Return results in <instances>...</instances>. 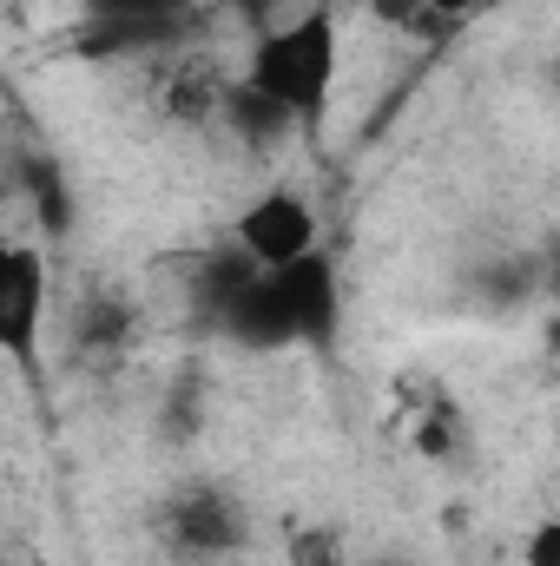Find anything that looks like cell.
I'll return each mask as SVG.
<instances>
[{
    "instance_id": "1",
    "label": "cell",
    "mask_w": 560,
    "mask_h": 566,
    "mask_svg": "<svg viewBox=\"0 0 560 566\" xmlns=\"http://www.w3.org/2000/svg\"><path fill=\"white\" fill-rule=\"evenodd\" d=\"M218 336L238 349H297V343H330L343 323V283L323 251L283 264V271H251L211 316Z\"/></svg>"
},
{
    "instance_id": "2",
    "label": "cell",
    "mask_w": 560,
    "mask_h": 566,
    "mask_svg": "<svg viewBox=\"0 0 560 566\" xmlns=\"http://www.w3.org/2000/svg\"><path fill=\"white\" fill-rule=\"evenodd\" d=\"M238 80L258 99H271L290 126H323L330 99H336V80H343V27H336V13L310 7V13L278 20V27H258Z\"/></svg>"
},
{
    "instance_id": "3",
    "label": "cell",
    "mask_w": 560,
    "mask_h": 566,
    "mask_svg": "<svg viewBox=\"0 0 560 566\" xmlns=\"http://www.w3.org/2000/svg\"><path fill=\"white\" fill-rule=\"evenodd\" d=\"M46 296H53V264L33 238H13L0 251V349L33 369L40 356V323H46Z\"/></svg>"
},
{
    "instance_id": "4",
    "label": "cell",
    "mask_w": 560,
    "mask_h": 566,
    "mask_svg": "<svg viewBox=\"0 0 560 566\" xmlns=\"http://www.w3.org/2000/svg\"><path fill=\"white\" fill-rule=\"evenodd\" d=\"M231 244H238L258 271H283V264L323 251V244H317V211H310L297 191H283V185L258 191V198L231 218Z\"/></svg>"
},
{
    "instance_id": "5",
    "label": "cell",
    "mask_w": 560,
    "mask_h": 566,
    "mask_svg": "<svg viewBox=\"0 0 560 566\" xmlns=\"http://www.w3.org/2000/svg\"><path fill=\"white\" fill-rule=\"evenodd\" d=\"M165 534H172V547L191 554V560H225V554H238V547L251 541V514H245V501L225 494V488H191V494L172 501Z\"/></svg>"
},
{
    "instance_id": "6",
    "label": "cell",
    "mask_w": 560,
    "mask_h": 566,
    "mask_svg": "<svg viewBox=\"0 0 560 566\" xmlns=\"http://www.w3.org/2000/svg\"><path fill=\"white\" fill-rule=\"evenodd\" d=\"M80 7L106 46H126V40H152L165 20H185L198 0H80Z\"/></svg>"
},
{
    "instance_id": "7",
    "label": "cell",
    "mask_w": 560,
    "mask_h": 566,
    "mask_svg": "<svg viewBox=\"0 0 560 566\" xmlns=\"http://www.w3.org/2000/svg\"><path fill=\"white\" fill-rule=\"evenodd\" d=\"M283 560L290 566H350V547H343V534L336 527H290V541H283Z\"/></svg>"
},
{
    "instance_id": "8",
    "label": "cell",
    "mask_w": 560,
    "mask_h": 566,
    "mask_svg": "<svg viewBox=\"0 0 560 566\" xmlns=\"http://www.w3.org/2000/svg\"><path fill=\"white\" fill-rule=\"evenodd\" d=\"M521 566H560V514L535 521V527L521 534Z\"/></svg>"
},
{
    "instance_id": "9",
    "label": "cell",
    "mask_w": 560,
    "mask_h": 566,
    "mask_svg": "<svg viewBox=\"0 0 560 566\" xmlns=\"http://www.w3.org/2000/svg\"><path fill=\"white\" fill-rule=\"evenodd\" d=\"M370 13H376L383 27H403V33H422V20H428V0H370Z\"/></svg>"
},
{
    "instance_id": "10",
    "label": "cell",
    "mask_w": 560,
    "mask_h": 566,
    "mask_svg": "<svg viewBox=\"0 0 560 566\" xmlns=\"http://www.w3.org/2000/svg\"><path fill=\"white\" fill-rule=\"evenodd\" d=\"M218 7H231V13H245L251 27H265V20L278 13V0H218Z\"/></svg>"
},
{
    "instance_id": "11",
    "label": "cell",
    "mask_w": 560,
    "mask_h": 566,
    "mask_svg": "<svg viewBox=\"0 0 560 566\" xmlns=\"http://www.w3.org/2000/svg\"><path fill=\"white\" fill-rule=\"evenodd\" d=\"M541 290H548V296L560 303V238L548 244V258H541Z\"/></svg>"
},
{
    "instance_id": "12",
    "label": "cell",
    "mask_w": 560,
    "mask_h": 566,
    "mask_svg": "<svg viewBox=\"0 0 560 566\" xmlns=\"http://www.w3.org/2000/svg\"><path fill=\"white\" fill-rule=\"evenodd\" d=\"M475 0H428V20H442V27H455L462 13H468Z\"/></svg>"
},
{
    "instance_id": "13",
    "label": "cell",
    "mask_w": 560,
    "mask_h": 566,
    "mask_svg": "<svg viewBox=\"0 0 560 566\" xmlns=\"http://www.w3.org/2000/svg\"><path fill=\"white\" fill-rule=\"evenodd\" d=\"M548 349L560 356V310H554V323H548Z\"/></svg>"
},
{
    "instance_id": "14",
    "label": "cell",
    "mask_w": 560,
    "mask_h": 566,
    "mask_svg": "<svg viewBox=\"0 0 560 566\" xmlns=\"http://www.w3.org/2000/svg\"><path fill=\"white\" fill-rule=\"evenodd\" d=\"M376 566H396V560H376Z\"/></svg>"
},
{
    "instance_id": "15",
    "label": "cell",
    "mask_w": 560,
    "mask_h": 566,
    "mask_svg": "<svg viewBox=\"0 0 560 566\" xmlns=\"http://www.w3.org/2000/svg\"><path fill=\"white\" fill-rule=\"evenodd\" d=\"M554 86H560V66H554Z\"/></svg>"
}]
</instances>
